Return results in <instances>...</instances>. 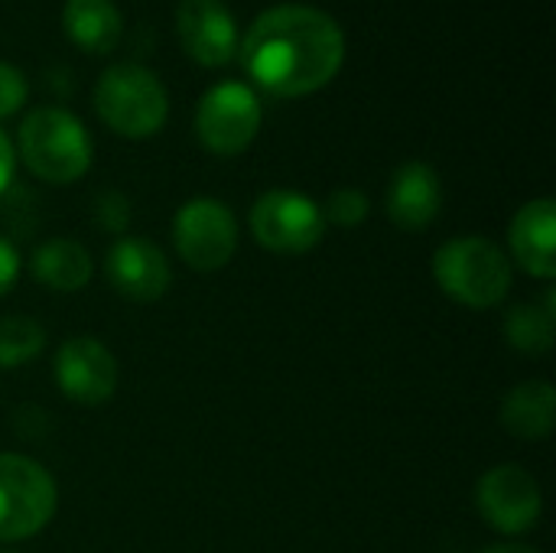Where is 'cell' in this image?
<instances>
[{"label":"cell","instance_id":"6da1fadb","mask_svg":"<svg viewBox=\"0 0 556 553\" xmlns=\"http://www.w3.org/2000/svg\"><path fill=\"white\" fill-rule=\"evenodd\" d=\"M248 78L274 98H306L326 88L345 62L342 26L316 7L277 3L238 42Z\"/></svg>","mask_w":556,"mask_h":553},{"label":"cell","instance_id":"7a4b0ae2","mask_svg":"<svg viewBox=\"0 0 556 553\" xmlns=\"http://www.w3.org/2000/svg\"><path fill=\"white\" fill-rule=\"evenodd\" d=\"M23 166L49 186H72L78 183L94 160V143L85 124L59 104L33 108L16 130L13 143Z\"/></svg>","mask_w":556,"mask_h":553},{"label":"cell","instance_id":"3957f363","mask_svg":"<svg viewBox=\"0 0 556 553\" xmlns=\"http://www.w3.org/2000/svg\"><path fill=\"white\" fill-rule=\"evenodd\" d=\"M433 280L437 287L469 306V310H492L505 303L515 284V264L502 244L485 235H459L437 248L433 254Z\"/></svg>","mask_w":556,"mask_h":553},{"label":"cell","instance_id":"277c9868","mask_svg":"<svg viewBox=\"0 0 556 553\" xmlns=\"http://www.w3.org/2000/svg\"><path fill=\"white\" fill-rule=\"evenodd\" d=\"M94 111L108 130L124 140H147L163 130L169 117L166 85L137 62H117L94 81Z\"/></svg>","mask_w":556,"mask_h":553},{"label":"cell","instance_id":"5b68a950","mask_svg":"<svg viewBox=\"0 0 556 553\" xmlns=\"http://www.w3.org/2000/svg\"><path fill=\"white\" fill-rule=\"evenodd\" d=\"M59 508L52 473L23 453H0V544H20L49 528Z\"/></svg>","mask_w":556,"mask_h":553},{"label":"cell","instance_id":"8992f818","mask_svg":"<svg viewBox=\"0 0 556 553\" xmlns=\"http://www.w3.org/2000/svg\"><path fill=\"white\" fill-rule=\"evenodd\" d=\"M264 124L261 98L251 85L225 78L212 85L195 108V137L212 156L244 153Z\"/></svg>","mask_w":556,"mask_h":553},{"label":"cell","instance_id":"52a82bcc","mask_svg":"<svg viewBox=\"0 0 556 553\" xmlns=\"http://www.w3.org/2000/svg\"><path fill=\"white\" fill-rule=\"evenodd\" d=\"M254 241L270 254H306L326 235L323 205L296 189H270L254 199L248 215Z\"/></svg>","mask_w":556,"mask_h":553},{"label":"cell","instance_id":"ba28073f","mask_svg":"<svg viewBox=\"0 0 556 553\" xmlns=\"http://www.w3.org/2000/svg\"><path fill=\"white\" fill-rule=\"evenodd\" d=\"M173 244L186 267L199 274H215L231 264L238 251V218L231 205L195 196L173 215Z\"/></svg>","mask_w":556,"mask_h":553},{"label":"cell","instance_id":"9c48e42d","mask_svg":"<svg viewBox=\"0 0 556 553\" xmlns=\"http://www.w3.org/2000/svg\"><path fill=\"white\" fill-rule=\"evenodd\" d=\"M476 508L482 521L505 535H528L544 515V495L538 479L518 463H498L476 482Z\"/></svg>","mask_w":556,"mask_h":553},{"label":"cell","instance_id":"30bf717a","mask_svg":"<svg viewBox=\"0 0 556 553\" xmlns=\"http://www.w3.org/2000/svg\"><path fill=\"white\" fill-rule=\"evenodd\" d=\"M55 388L81 407H98L114 398L121 368L114 352L94 336H72L55 349L52 359Z\"/></svg>","mask_w":556,"mask_h":553},{"label":"cell","instance_id":"8fae6325","mask_svg":"<svg viewBox=\"0 0 556 553\" xmlns=\"http://www.w3.org/2000/svg\"><path fill=\"white\" fill-rule=\"evenodd\" d=\"M104 277L130 303H156L173 284V267L160 244L140 235H121L104 254Z\"/></svg>","mask_w":556,"mask_h":553},{"label":"cell","instance_id":"7c38bea8","mask_svg":"<svg viewBox=\"0 0 556 553\" xmlns=\"http://www.w3.org/2000/svg\"><path fill=\"white\" fill-rule=\"evenodd\" d=\"M176 36L182 52L202 68H222L238 59V23L225 0H179Z\"/></svg>","mask_w":556,"mask_h":553},{"label":"cell","instance_id":"4fadbf2b","mask_svg":"<svg viewBox=\"0 0 556 553\" xmlns=\"http://www.w3.org/2000/svg\"><path fill=\"white\" fill-rule=\"evenodd\" d=\"M511 264L538 280L556 277V202L541 196L525 202L508 225Z\"/></svg>","mask_w":556,"mask_h":553},{"label":"cell","instance_id":"5bb4252c","mask_svg":"<svg viewBox=\"0 0 556 553\" xmlns=\"http://www.w3.org/2000/svg\"><path fill=\"white\" fill-rule=\"evenodd\" d=\"M443 209V183L424 160H407L394 169L388 186V218L401 231H427Z\"/></svg>","mask_w":556,"mask_h":553},{"label":"cell","instance_id":"9a60e30c","mask_svg":"<svg viewBox=\"0 0 556 553\" xmlns=\"http://www.w3.org/2000/svg\"><path fill=\"white\" fill-rule=\"evenodd\" d=\"M29 274L52 293H78L94 277L91 251L75 238H49L29 254Z\"/></svg>","mask_w":556,"mask_h":553},{"label":"cell","instance_id":"2e32d148","mask_svg":"<svg viewBox=\"0 0 556 553\" xmlns=\"http://www.w3.org/2000/svg\"><path fill=\"white\" fill-rule=\"evenodd\" d=\"M498 420L518 440H547L556 427V388L551 381L515 385L502 401Z\"/></svg>","mask_w":556,"mask_h":553},{"label":"cell","instance_id":"e0dca14e","mask_svg":"<svg viewBox=\"0 0 556 553\" xmlns=\"http://www.w3.org/2000/svg\"><path fill=\"white\" fill-rule=\"evenodd\" d=\"M62 29L81 52L108 55L121 42L124 16L114 0H65Z\"/></svg>","mask_w":556,"mask_h":553},{"label":"cell","instance_id":"ac0fdd59","mask_svg":"<svg viewBox=\"0 0 556 553\" xmlns=\"http://www.w3.org/2000/svg\"><path fill=\"white\" fill-rule=\"evenodd\" d=\"M505 339L525 355H547L556 342V300L554 290L541 303H518L505 313Z\"/></svg>","mask_w":556,"mask_h":553},{"label":"cell","instance_id":"d6986e66","mask_svg":"<svg viewBox=\"0 0 556 553\" xmlns=\"http://www.w3.org/2000/svg\"><path fill=\"white\" fill-rule=\"evenodd\" d=\"M46 349V326L16 313L0 316V372L29 365Z\"/></svg>","mask_w":556,"mask_h":553},{"label":"cell","instance_id":"ffe728a7","mask_svg":"<svg viewBox=\"0 0 556 553\" xmlns=\"http://www.w3.org/2000/svg\"><path fill=\"white\" fill-rule=\"evenodd\" d=\"M368 212H371V202H368V196H365L362 189H355V186H342V189L329 192V199H326V205H323L326 225L332 222V225H339V228H355V225H362V222L368 218Z\"/></svg>","mask_w":556,"mask_h":553},{"label":"cell","instance_id":"44dd1931","mask_svg":"<svg viewBox=\"0 0 556 553\" xmlns=\"http://www.w3.org/2000/svg\"><path fill=\"white\" fill-rule=\"evenodd\" d=\"M94 222L108 235H124L127 225H130V202H127V196L117 192V189L101 192L98 202H94Z\"/></svg>","mask_w":556,"mask_h":553},{"label":"cell","instance_id":"7402d4cb","mask_svg":"<svg viewBox=\"0 0 556 553\" xmlns=\"http://www.w3.org/2000/svg\"><path fill=\"white\" fill-rule=\"evenodd\" d=\"M26 98H29V81H26V75H23L16 65L0 62V121L10 117V114H16V111L26 104Z\"/></svg>","mask_w":556,"mask_h":553},{"label":"cell","instance_id":"603a6c76","mask_svg":"<svg viewBox=\"0 0 556 553\" xmlns=\"http://www.w3.org/2000/svg\"><path fill=\"white\" fill-rule=\"evenodd\" d=\"M20 274H23V257H20V251H16V244H13L10 238L0 235V297H7V293L16 287Z\"/></svg>","mask_w":556,"mask_h":553},{"label":"cell","instance_id":"cb8c5ba5","mask_svg":"<svg viewBox=\"0 0 556 553\" xmlns=\"http://www.w3.org/2000/svg\"><path fill=\"white\" fill-rule=\"evenodd\" d=\"M13 173H16V150L13 140L0 130V196H7V189L13 186Z\"/></svg>","mask_w":556,"mask_h":553},{"label":"cell","instance_id":"d4e9b609","mask_svg":"<svg viewBox=\"0 0 556 553\" xmlns=\"http://www.w3.org/2000/svg\"><path fill=\"white\" fill-rule=\"evenodd\" d=\"M482 553H541L538 548H528V544H492Z\"/></svg>","mask_w":556,"mask_h":553},{"label":"cell","instance_id":"484cf974","mask_svg":"<svg viewBox=\"0 0 556 553\" xmlns=\"http://www.w3.org/2000/svg\"><path fill=\"white\" fill-rule=\"evenodd\" d=\"M0 553H20V551H0Z\"/></svg>","mask_w":556,"mask_h":553}]
</instances>
